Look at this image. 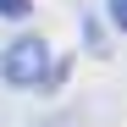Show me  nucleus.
<instances>
[{
	"mask_svg": "<svg viewBox=\"0 0 127 127\" xmlns=\"http://www.w3.org/2000/svg\"><path fill=\"white\" fill-rule=\"evenodd\" d=\"M44 66H50V44L39 33H17L11 44L0 50V83L17 89V94L39 89V83H44Z\"/></svg>",
	"mask_w": 127,
	"mask_h": 127,
	"instance_id": "f257e3e1",
	"label": "nucleus"
},
{
	"mask_svg": "<svg viewBox=\"0 0 127 127\" xmlns=\"http://www.w3.org/2000/svg\"><path fill=\"white\" fill-rule=\"evenodd\" d=\"M66 77H72V61H50V66H44V83H39V94H55Z\"/></svg>",
	"mask_w": 127,
	"mask_h": 127,
	"instance_id": "f03ea898",
	"label": "nucleus"
},
{
	"mask_svg": "<svg viewBox=\"0 0 127 127\" xmlns=\"http://www.w3.org/2000/svg\"><path fill=\"white\" fill-rule=\"evenodd\" d=\"M83 44H89V55H105L111 44H105V28H99V17H83Z\"/></svg>",
	"mask_w": 127,
	"mask_h": 127,
	"instance_id": "7ed1b4c3",
	"label": "nucleus"
},
{
	"mask_svg": "<svg viewBox=\"0 0 127 127\" xmlns=\"http://www.w3.org/2000/svg\"><path fill=\"white\" fill-rule=\"evenodd\" d=\"M28 11H33V0H0V17L6 22H28Z\"/></svg>",
	"mask_w": 127,
	"mask_h": 127,
	"instance_id": "20e7f679",
	"label": "nucleus"
},
{
	"mask_svg": "<svg viewBox=\"0 0 127 127\" xmlns=\"http://www.w3.org/2000/svg\"><path fill=\"white\" fill-rule=\"evenodd\" d=\"M105 22L116 33H127V0H105Z\"/></svg>",
	"mask_w": 127,
	"mask_h": 127,
	"instance_id": "39448f33",
	"label": "nucleus"
}]
</instances>
